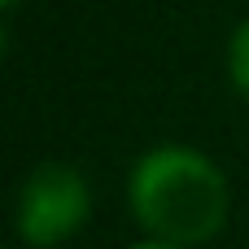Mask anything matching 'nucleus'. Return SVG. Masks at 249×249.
<instances>
[{"label": "nucleus", "instance_id": "obj_1", "mask_svg": "<svg viewBox=\"0 0 249 249\" xmlns=\"http://www.w3.org/2000/svg\"><path fill=\"white\" fill-rule=\"evenodd\" d=\"M127 206L149 236L193 249L223 232L232 193L210 153L193 144H158L131 166Z\"/></svg>", "mask_w": 249, "mask_h": 249}, {"label": "nucleus", "instance_id": "obj_2", "mask_svg": "<svg viewBox=\"0 0 249 249\" xmlns=\"http://www.w3.org/2000/svg\"><path fill=\"white\" fill-rule=\"evenodd\" d=\"M18 236L31 249H57L92 219V188L70 162L35 166L18 188Z\"/></svg>", "mask_w": 249, "mask_h": 249}, {"label": "nucleus", "instance_id": "obj_3", "mask_svg": "<svg viewBox=\"0 0 249 249\" xmlns=\"http://www.w3.org/2000/svg\"><path fill=\"white\" fill-rule=\"evenodd\" d=\"M228 74H232V83L249 96V18L232 31V44H228Z\"/></svg>", "mask_w": 249, "mask_h": 249}, {"label": "nucleus", "instance_id": "obj_4", "mask_svg": "<svg viewBox=\"0 0 249 249\" xmlns=\"http://www.w3.org/2000/svg\"><path fill=\"white\" fill-rule=\"evenodd\" d=\"M131 249H188V245H175V241H158V236H144V241H136Z\"/></svg>", "mask_w": 249, "mask_h": 249}, {"label": "nucleus", "instance_id": "obj_5", "mask_svg": "<svg viewBox=\"0 0 249 249\" xmlns=\"http://www.w3.org/2000/svg\"><path fill=\"white\" fill-rule=\"evenodd\" d=\"M4 4H18V0H4Z\"/></svg>", "mask_w": 249, "mask_h": 249}]
</instances>
